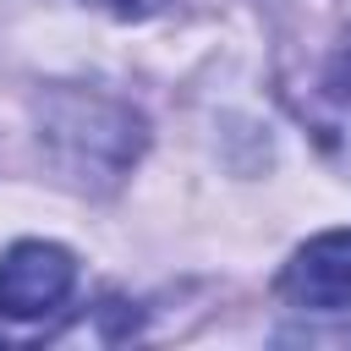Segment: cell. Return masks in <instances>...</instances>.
<instances>
[{"instance_id":"cell-1","label":"cell","mask_w":351,"mask_h":351,"mask_svg":"<svg viewBox=\"0 0 351 351\" xmlns=\"http://www.w3.org/2000/svg\"><path fill=\"white\" fill-rule=\"evenodd\" d=\"M77 285V258L55 241H16L0 252V318H49Z\"/></svg>"},{"instance_id":"cell-2","label":"cell","mask_w":351,"mask_h":351,"mask_svg":"<svg viewBox=\"0 0 351 351\" xmlns=\"http://www.w3.org/2000/svg\"><path fill=\"white\" fill-rule=\"evenodd\" d=\"M274 285L291 307L346 313L351 307V230H324L307 247H296Z\"/></svg>"},{"instance_id":"cell-3","label":"cell","mask_w":351,"mask_h":351,"mask_svg":"<svg viewBox=\"0 0 351 351\" xmlns=\"http://www.w3.org/2000/svg\"><path fill=\"white\" fill-rule=\"evenodd\" d=\"M324 104L351 126V33H346V44H335V55L324 66Z\"/></svg>"},{"instance_id":"cell-4","label":"cell","mask_w":351,"mask_h":351,"mask_svg":"<svg viewBox=\"0 0 351 351\" xmlns=\"http://www.w3.org/2000/svg\"><path fill=\"white\" fill-rule=\"evenodd\" d=\"M99 5H110L115 16H148V11L159 5V0H99Z\"/></svg>"}]
</instances>
